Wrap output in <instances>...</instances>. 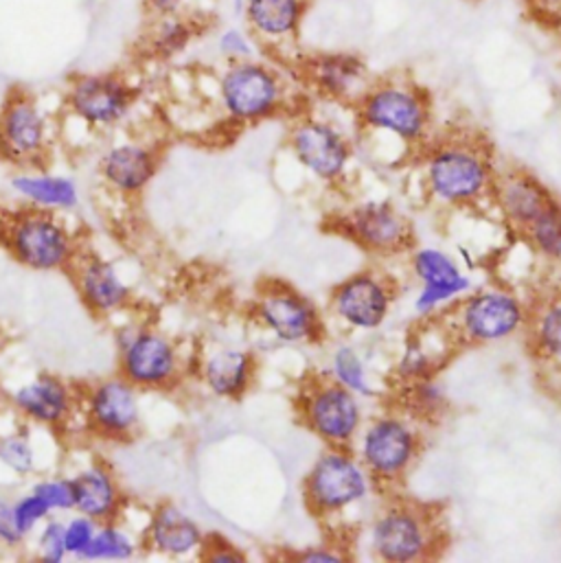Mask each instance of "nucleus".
Here are the masks:
<instances>
[{
    "label": "nucleus",
    "instance_id": "nucleus-8",
    "mask_svg": "<svg viewBox=\"0 0 561 563\" xmlns=\"http://www.w3.org/2000/svg\"><path fill=\"white\" fill-rule=\"evenodd\" d=\"M48 150V121L37 99L13 88L0 108V154L24 167L37 165Z\"/></svg>",
    "mask_w": 561,
    "mask_h": 563
},
{
    "label": "nucleus",
    "instance_id": "nucleus-26",
    "mask_svg": "<svg viewBox=\"0 0 561 563\" xmlns=\"http://www.w3.org/2000/svg\"><path fill=\"white\" fill-rule=\"evenodd\" d=\"M11 191L29 207L44 211H75L79 207V187L73 178L44 172H20L9 180Z\"/></svg>",
    "mask_w": 561,
    "mask_h": 563
},
{
    "label": "nucleus",
    "instance_id": "nucleus-18",
    "mask_svg": "<svg viewBox=\"0 0 561 563\" xmlns=\"http://www.w3.org/2000/svg\"><path fill=\"white\" fill-rule=\"evenodd\" d=\"M68 478L73 487V514L88 516L99 525L121 518L125 494L117 474L106 463H88Z\"/></svg>",
    "mask_w": 561,
    "mask_h": 563
},
{
    "label": "nucleus",
    "instance_id": "nucleus-38",
    "mask_svg": "<svg viewBox=\"0 0 561 563\" xmlns=\"http://www.w3.org/2000/svg\"><path fill=\"white\" fill-rule=\"evenodd\" d=\"M13 511H15V522L26 538H31L42 527V522L53 516L51 509L44 505V500L35 496L31 489L29 494L13 500Z\"/></svg>",
    "mask_w": 561,
    "mask_h": 563
},
{
    "label": "nucleus",
    "instance_id": "nucleus-9",
    "mask_svg": "<svg viewBox=\"0 0 561 563\" xmlns=\"http://www.w3.org/2000/svg\"><path fill=\"white\" fill-rule=\"evenodd\" d=\"M371 542L384 562H419L432 555L435 525L426 509L397 505L375 520Z\"/></svg>",
    "mask_w": 561,
    "mask_h": 563
},
{
    "label": "nucleus",
    "instance_id": "nucleus-7",
    "mask_svg": "<svg viewBox=\"0 0 561 563\" xmlns=\"http://www.w3.org/2000/svg\"><path fill=\"white\" fill-rule=\"evenodd\" d=\"M88 428L108 439H132L141 426V390L123 375L97 379L81 397Z\"/></svg>",
    "mask_w": 561,
    "mask_h": 563
},
{
    "label": "nucleus",
    "instance_id": "nucleus-2",
    "mask_svg": "<svg viewBox=\"0 0 561 563\" xmlns=\"http://www.w3.org/2000/svg\"><path fill=\"white\" fill-rule=\"evenodd\" d=\"M4 244L11 257L33 273L70 271L77 260V240L55 211L24 209L4 227Z\"/></svg>",
    "mask_w": 561,
    "mask_h": 563
},
{
    "label": "nucleus",
    "instance_id": "nucleus-27",
    "mask_svg": "<svg viewBox=\"0 0 561 563\" xmlns=\"http://www.w3.org/2000/svg\"><path fill=\"white\" fill-rule=\"evenodd\" d=\"M415 273L424 282V291L417 300L419 311H432L437 305L454 298L470 285L454 262L439 251H421L415 257Z\"/></svg>",
    "mask_w": 561,
    "mask_h": 563
},
{
    "label": "nucleus",
    "instance_id": "nucleus-5",
    "mask_svg": "<svg viewBox=\"0 0 561 563\" xmlns=\"http://www.w3.org/2000/svg\"><path fill=\"white\" fill-rule=\"evenodd\" d=\"M285 101L279 70L257 57L229 62L220 77V103L240 123H255L277 114Z\"/></svg>",
    "mask_w": 561,
    "mask_h": 563
},
{
    "label": "nucleus",
    "instance_id": "nucleus-6",
    "mask_svg": "<svg viewBox=\"0 0 561 563\" xmlns=\"http://www.w3.org/2000/svg\"><path fill=\"white\" fill-rule=\"evenodd\" d=\"M139 99V88L119 73H84L66 90L68 112L88 128L108 130L125 121Z\"/></svg>",
    "mask_w": 561,
    "mask_h": 563
},
{
    "label": "nucleus",
    "instance_id": "nucleus-10",
    "mask_svg": "<svg viewBox=\"0 0 561 563\" xmlns=\"http://www.w3.org/2000/svg\"><path fill=\"white\" fill-rule=\"evenodd\" d=\"M366 494L364 470L342 452L318 459L305 483V498L316 514L329 516L362 500Z\"/></svg>",
    "mask_w": 561,
    "mask_h": 563
},
{
    "label": "nucleus",
    "instance_id": "nucleus-35",
    "mask_svg": "<svg viewBox=\"0 0 561 563\" xmlns=\"http://www.w3.org/2000/svg\"><path fill=\"white\" fill-rule=\"evenodd\" d=\"M31 492L44 500V505L51 509L53 516L70 514L73 511V487L70 478L62 476H48L37 483H33Z\"/></svg>",
    "mask_w": 561,
    "mask_h": 563
},
{
    "label": "nucleus",
    "instance_id": "nucleus-30",
    "mask_svg": "<svg viewBox=\"0 0 561 563\" xmlns=\"http://www.w3.org/2000/svg\"><path fill=\"white\" fill-rule=\"evenodd\" d=\"M139 538L119 520L99 525L90 547L81 555V562H130L139 555Z\"/></svg>",
    "mask_w": 561,
    "mask_h": 563
},
{
    "label": "nucleus",
    "instance_id": "nucleus-14",
    "mask_svg": "<svg viewBox=\"0 0 561 563\" xmlns=\"http://www.w3.org/2000/svg\"><path fill=\"white\" fill-rule=\"evenodd\" d=\"M75 404L73 386L51 373L35 375L11 393V406L22 419L51 430L64 428L70 421Z\"/></svg>",
    "mask_w": 561,
    "mask_h": 563
},
{
    "label": "nucleus",
    "instance_id": "nucleus-33",
    "mask_svg": "<svg viewBox=\"0 0 561 563\" xmlns=\"http://www.w3.org/2000/svg\"><path fill=\"white\" fill-rule=\"evenodd\" d=\"M35 558L44 563H62L68 560L64 547V520L51 516L35 531Z\"/></svg>",
    "mask_w": 561,
    "mask_h": 563
},
{
    "label": "nucleus",
    "instance_id": "nucleus-36",
    "mask_svg": "<svg viewBox=\"0 0 561 563\" xmlns=\"http://www.w3.org/2000/svg\"><path fill=\"white\" fill-rule=\"evenodd\" d=\"M97 529H99V522H95L92 518L81 516V514H75L68 520H64L66 555L73 560H81V555L90 547Z\"/></svg>",
    "mask_w": 561,
    "mask_h": 563
},
{
    "label": "nucleus",
    "instance_id": "nucleus-42",
    "mask_svg": "<svg viewBox=\"0 0 561 563\" xmlns=\"http://www.w3.org/2000/svg\"><path fill=\"white\" fill-rule=\"evenodd\" d=\"M202 558L207 560V562H242L244 558H242V553H238L231 544H227V542H216V544H211V540H207L205 538V544H202Z\"/></svg>",
    "mask_w": 561,
    "mask_h": 563
},
{
    "label": "nucleus",
    "instance_id": "nucleus-37",
    "mask_svg": "<svg viewBox=\"0 0 561 563\" xmlns=\"http://www.w3.org/2000/svg\"><path fill=\"white\" fill-rule=\"evenodd\" d=\"M333 373H336V379L346 386L349 390L353 393H362V395H369L371 388H369V382H366V375H364V368H362V362L358 360V355L351 351V349H340L333 357Z\"/></svg>",
    "mask_w": 561,
    "mask_h": 563
},
{
    "label": "nucleus",
    "instance_id": "nucleus-12",
    "mask_svg": "<svg viewBox=\"0 0 561 563\" xmlns=\"http://www.w3.org/2000/svg\"><path fill=\"white\" fill-rule=\"evenodd\" d=\"M302 408L307 426L331 445L349 443L360 426L358 401L340 382L311 386Z\"/></svg>",
    "mask_w": 561,
    "mask_h": 563
},
{
    "label": "nucleus",
    "instance_id": "nucleus-3",
    "mask_svg": "<svg viewBox=\"0 0 561 563\" xmlns=\"http://www.w3.org/2000/svg\"><path fill=\"white\" fill-rule=\"evenodd\" d=\"M428 185L432 194L448 202H468L494 187L490 150L483 141L450 139L428 156Z\"/></svg>",
    "mask_w": 561,
    "mask_h": 563
},
{
    "label": "nucleus",
    "instance_id": "nucleus-43",
    "mask_svg": "<svg viewBox=\"0 0 561 563\" xmlns=\"http://www.w3.org/2000/svg\"><path fill=\"white\" fill-rule=\"evenodd\" d=\"M302 562H338V558H336L333 553L318 551V553H305V555H302Z\"/></svg>",
    "mask_w": 561,
    "mask_h": 563
},
{
    "label": "nucleus",
    "instance_id": "nucleus-20",
    "mask_svg": "<svg viewBox=\"0 0 561 563\" xmlns=\"http://www.w3.org/2000/svg\"><path fill=\"white\" fill-rule=\"evenodd\" d=\"M143 540L147 549L163 558L183 560L202 551L205 533L198 522L187 516L178 505H156L147 518Z\"/></svg>",
    "mask_w": 561,
    "mask_h": 563
},
{
    "label": "nucleus",
    "instance_id": "nucleus-19",
    "mask_svg": "<svg viewBox=\"0 0 561 563\" xmlns=\"http://www.w3.org/2000/svg\"><path fill=\"white\" fill-rule=\"evenodd\" d=\"M311 0H244L249 33L260 46L279 48L298 42Z\"/></svg>",
    "mask_w": 561,
    "mask_h": 563
},
{
    "label": "nucleus",
    "instance_id": "nucleus-23",
    "mask_svg": "<svg viewBox=\"0 0 561 563\" xmlns=\"http://www.w3.org/2000/svg\"><path fill=\"white\" fill-rule=\"evenodd\" d=\"M260 316L279 338L289 342L311 338L318 329L314 307L287 287H271L262 296Z\"/></svg>",
    "mask_w": 561,
    "mask_h": 563
},
{
    "label": "nucleus",
    "instance_id": "nucleus-31",
    "mask_svg": "<svg viewBox=\"0 0 561 563\" xmlns=\"http://www.w3.org/2000/svg\"><path fill=\"white\" fill-rule=\"evenodd\" d=\"M0 467L15 478H26L37 467L35 445L22 428L0 432Z\"/></svg>",
    "mask_w": 561,
    "mask_h": 563
},
{
    "label": "nucleus",
    "instance_id": "nucleus-34",
    "mask_svg": "<svg viewBox=\"0 0 561 563\" xmlns=\"http://www.w3.org/2000/svg\"><path fill=\"white\" fill-rule=\"evenodd\" d=\"M534 244L549 257L561 260V209L553 202L529 229Z\"/></svg>",
    "mask_w": 561,
    "mask_h": 563
},
{
    "label": "nucleus",
    "instance_id": "nucleus-44",
    "mask_svg": "<svg viewBox=\"0 0 561 563\" xmlns=\"http://www.w3.org/2000/svg\"><path fill=\"white\" fill-rule=\"evenodd\" d=\"M558 35H560V42H561V18H560V26H558Z\"/></svg>",
    "mask_w": 561,
    "mask_h": 563
},
{
    "label": "nucleus",
    "instance_id": "nucleus-15",
    "mask_svg": "<svg viewBox=\"0 0 561 563\" xmlns=\"http://www.w3.org/2000/svg\"><path fill=\"white\" fill-rule=\"evenodd\" d=\"M417 454V437L399 419L375 421L362 439V461L380 481L402 476Z\"/></svg>",
    "mask_w": 561,
    "mask_h": 563
},
{
    "label": "nucleus",
    "instance_id": "nucleus-13",
    "mask_svg": "<svg viewBox=\"0 0 561 563\" xmlns=\"http://www.w3.org/2000/svg\"><path fill=\"white\" fill-rule=\"evenodd\" d=\"M289 147L298 163L322 180L338 178L351 158L344 134L327 121L302 119L289 132Z\"/></svg>",
    "mask_w": 561,
    "mask_h": 563
},
{
    "label": "nucleus",
    "instance_id": "nucleus-29",
    "mask_svg": "<svg viewBox=\"0 0 561 563\" xmlns=\"http://www.w3.org/2000/svg\"><path fill=\"white\" fill-rule=\"evenodd\" d=\"M200 33V22L187 13H176L147 22L143 51L154 59H172L180 55Z\"/></svg>",
    "mask_w": 561,
    "mask_h": 563
},
{
    "label": "nucleus",
    "instance_id": "nucleus-24",
    "mask_svg": "<svg viewBox=\"0 0 561 563\" xmlns=\"http://www.w3.org/2000/svg\"><path fill=\"white\" fill-rule=\"evenodd\" d=\"M501 207L505 216L520 229L527 231L538 222V218L556 202L551 194L529 174L512 172L494 178Z\"/></svg>",
    "mask_w": 561,
    "mask_h": 563
},
{
    "label": "nucleus",
    "instance_id": "nucleus-41",
    "mask_svg": "<svg viewBox=\"0 0 561 563\" xmlns=\"http://www.w3.org/2000/svg\"><path fill=\"white\" fill-rule=\"evenodd\" d=\"M189 0H141V9L147 22L158 20V18H167V15H176V13H185V4Z\"/></svg>",
    "mask_w": 561,
    "mask_h": 563
},
{
    "label": "nucleus",
    "instance_id": "nucleus-21",
    "mask_svg": "<svg viewBox=\"0 0 561 563\" xmlns=\"http://www.w3.org/2000/svg\"><path fill=\"white\" fill-rule=\"evenodd\" d=\"M463 331L483 342L509 338L525 320L522 305L505 291H485L465 302L461 311Z\"/></svg>",
    "mask_w": 561,
    "mask_h": 563
},
{
    "label": "nucleus",
    "instance_id": "nucleus-25",
    "mask_svg": "<svg viewBox=\"0 0 561 563\" xmlns=\"http://www.w3.org/2000/svg\"><path fill=\"white\" fill-rule=\"evenodd\" d=\"M346 231L366 249L380 253H393L406 249L410 233L406 222L391 207L364 205L355 209L346 220Z\"/></svg>",
    "mask_w": 561,
    "mask_h": 563
},
{
    "label": "nucleus",
    "instance_id": "nucleus-40",
    "mask_svg": "<svg viewBox=\"0 0 561 563\" xmlns=\"http://www.w3.org/2000/svg\"><path fill=\"white\" fill-rule=\"evenodd\" d=\"M29 538L20 531L15 522V511H13V500L7 496H0V547L2 549H20L24 547Z\"/></svg>",
    "mask_w": 561,
    "mask_h": 563
},
{
    "label": "nucleus",
    "instance_id": "nucleus-17",
    "mask_svg": "<svg viewBox=\"0 0 561 563\" xmlns=\"http://www.w3.org/2000/svg\"><path fill=\"white\" fill-rule=\"evenodd\" d=\"M84 305L97 316H112L128 307L132 291L112 262L99 255H77L70 266Z\"/></svg>",
    "mask_w": 561,
    "mask_h": 563
},
{
    "label": "nucleus",
    "instance_id": "nucleus-16",
    "mask_svg": "<svg viewBox=\"0 0 561 563\" xmlns=\"http://www.w3.org/2000/svg\"><path fill=\"white\" fill-rule=\"evenodd\" d=\"M161 167V154L145 143H119L99 158L101 180L119 196H141Z\"/></svg>",
    "mask_w": 561,
    "mask_h": 563
},
{
    "label": "nucleus",
    "instance_id": "nucleus-4",
    "mask_svg": "<svg viewBox=\"0 0 561 563\" xmlns=\"http://www.w3.org/2000/svg\"><path fill=\"white\" fill-rule=\"evenodd\" d=\"M119 375L139 390L169 388L180 375L178 344L147 324H125L117 331Z\"/></svg>",
    "mask_w": 561,
    "mask_h": 563
},
{
    "label": "nucleus",
    "instance_id": "nucleus-32",
    "mask_svg": "<svg viewBox=\"0 0 561 563\" xmlns=\"http://www.w3.org/2000/svg\"><path fill=\"white\" fill-rule=\"evenodd\" d=\"M536 344L549 357L561 360V298L551 300L536 318Z\"/></svg>",
    "mask_w": 561,
    "mask_h": 563
},
{
    "label": "nucleus",
    "instance_id": "nucleus-28",
    "mask_svg": "<svg viewBox=\"0 0 561 563\" xmlns=\"http://www.w3.org/2000/svg\"><path fill=\"white\" fill-rule=\"evenodd\" d=\"M253 377V360L240 349H220L202 364L205 384L220 397H240Z\"/></svg>",
    "mask_w": 561,
    "mask_h": 563
},
{
    "label": "nucleus",
    "instance_id": "nucleus-1",
    "mask_svg": "<svg viewBox=\"0 0 561 563\" xmlns=\"http://www.w3.org/2000/svg\"><path fill=\"white\" fill-rule=\"evenodd\" d=\"M353 106L364 128L393 134L404 143L424 141L432 119L426 90L406 77L371 81Z\"/></svg>",
    "mask_w": 561,
    "mask_h": 563
},
{
    "label": "nucleus",
    "instance_id": "nucleus-39",
    "mask_svg": "<svg viewBox=\"0 0 561 563\" xmlns=\"http://www.w3.org/2000/svg\"><path fill=\"white\" fill-rule=\"evenodd\" d=\"M260 44L257 40L249 33V29L231 26L220 33L218 37V51L227 62H242V59H253L257 53Z\"/></svg>",
    "mask_w": 561,
    "mask_h": 563
},
{
    "label": "nucleus",
    "instance_id": "nucleus-11",
    "mask_svg": "<svg viewBox=\"0 0 561 563\" xmlns=\"http://www.w3.org/2000/svg\"><path fill=\"white\" fill-rule=\"evenodd\" d=\"M300 73L322 97L355 103L371 86L362 55L349 51H320L300 59Z\"/></svg>",
    "mask_w": 561,
    "mask_h": 563
},
{
    "label": "nucleus",
    "instance_id": "nucleus-22",
    "mask_svg": "<svg viewBox=\"0 0 561 563\" xmlns=\"http://www.w3.org/2000/svg\"><path fill=\"white\" fill-rule=\"evenodd\" d=\"M391 291L373 275H358L342 283L333 294V307L342 320L360 329L382 324L388 313Z\"/></svg>",
    "mask_w": 561,
    "mask_h": 563
}]
</instances>
